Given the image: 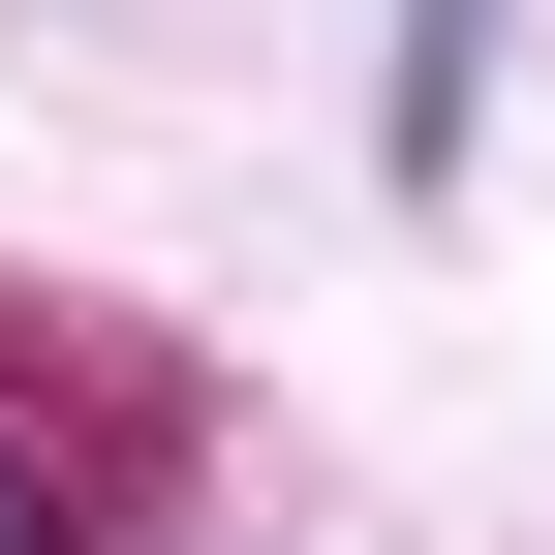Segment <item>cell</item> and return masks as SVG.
Returning a JSON list of instances; mask_svg holds the SVG:
<instances>
[{"mask_svg": "<svg viewBox=\"0 0 555 555\" xmlns=\"http://www.w3.org/2000/svg\"><path fill=\"white\" fill-rule=\"evenodd\" d=\"M463 124H494V0H401V185H463Z\"/></svg>", "mask_w": 555, "mask_h": 555, "instance_id": "cell-1", "label": "cell"}, {"mask_svg": "<svg viewBox=\"0 0 555 555\" xmlns=\"http://www.w3.org/2000/svg\"><path fill=\"white\" fill-rule=\"evenodd\" d=\"M0 555H93V463L62 433H0Z\"/></svg>", "mask_w": 555, "mask_h": 555, "instance_id": "cell-2", "label": "cell"}]
</instances>
